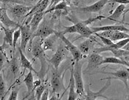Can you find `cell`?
<instances>
[{
	"label": "cell",
	"instance_id": "cell-15",
	"mask_svg": "<svg viewBox=\"0 0 129 100\" xmlns=\"http://www.w3.org/2000/svg\"><path fill=\"white\" fill-rule=\"evenodd\" d=\"M103 57L98 53L92 52L91 53L89 54L88 56V65L86 69L85 70V72L86 71H92L94 69H96L98 66L100 65V62L103 61Z\"/></svg>",
	"mask_w": 129,
	"mask_h": 100
},
{
	"label": "cell",
	"instance_id": "cell-26",
	"mask_svg": "<svg viewBox=\"0 0 129 100\" xmlns=\"http://www.w3.org/2000/svg\"><path fill=\"white\" fill-rule=\"evenodd\" d=\"M6 90V83L3 77V73L1 72L0 73V99H3V97L5 96Z\"/></svg>",
	"mask_w": 129,
	"mask_h": 100
},
{
	"label": "cell",
	"instance_id": "cell-10",
	"mask_svg": "<svg viewBox=\"0 0 129 100\" xmlns=\"http://www.w3.org/2000/svg\"><path fill=\"white\" fill-rule=\"evenodd\" d=\"M20 28L21 30V44H20V48L21 49L24 51V53L26 52V48L28 45V42H30L32 40L33 37V32L31 30L30 26L29 24L24 23L23 25H21Z\"/></svg>",
	"mask_w": 129,
	"mask_h": 100
},
{
	"label": "cell",
	"instance_id": "cell-14",
	"mask_svg": "<svg viewBox=\"0 0 129 100\" xmlns=\"http://www.w3.org/2000/svg\"><path fill=\"white\" fill-rule=\"evenodd\" d=\"M0 21L1 24L4 25L6 28H19L21 26V24L18 22H16L14 20H12L9 17L8 14V9L2 8L0 9Z\"/></svg>",
	"mask_w": 129,
	"mask_h": 100
},
{
	"label": "cell",
	"instance_id": "cell-31",
	"mask_svg": "<svg viewBox=\"0 0 129 100\" xmlns=\"http://www.w3.org/2000/svg\"><path fill=\"white\" fill-rule=\"evenodd\" d=\"M21 30L20 28H18V29H16V31L14 32V35H13V51L16 50L17 42H18L19 39L21 37Z\"/></svg>",
	"mask_w": 129,
	"mask_h": 100
},
{
	"label": "cell",
	"instance_id": "cell-16",
	"mask_svg": "<svg viewBox=\"0 0 129 100\" xmlns=\"http://www.w3.org/2000/svg\"><path fill=\"white\" fill-rule=\"evenodd\" d=\"M45 12H41V13H35L33 15H31L29 16L27 21L25 22V23L28 24V22L30 20V26L31 30L33 32V33H34L39 26L41 22H42V20L44 19V16H45Z\"/></svg>",
	"mask_w": 129,
	"mask_h": 100
},
{
	"label": "cell",
	"instance_id": "cell-41",
	"mask_svg": "<svg viewBox=\"0 0 129 100\" xmlns=\"http://www.w3.org/2000/svg\"><path fill=\"white\" fill-rule=\"evenodd\" d=\"M128 54H129V50H128Z\"/></svg>",
	"mask_w": 129,
	"mask_h": 100
},
{
	"label": "cell",
	"instance_id": "cell-42",
	"mask_svg": "<svg viewBox=\"0 0 129 100\" xmlns=\"http://www.w3.org/2000/svg\"></svg>",
	"mask_w": 129,
	"mask_h": 100
},
{
	"label": "cell",
	"instance_id": "cell-38",
	"mask_svg": "<svg viewBox=\"0 0 129 100\" xmlns=\"http://www.w3.org/2000/svg\"><path fill=\"white\" fill-rule=\"evenodd\" d=\"M128 12H129V8H128V9H126V8H125V10L124 13H123V19H125V14H126L127 13H128Z\"/></svg>",
	"mask_w": 129,
	"mask_h": 100
},
{
	"label": "cell",
	"instance_id": "cell-33",
	"mask_svg": "<svg viewBox=\"0 0 129 100\" xmlns=\"http://www.w3.org/2000/svg\"><path fill=\"white\" fill-rule=\"evenodd\" d=\"M1 3L2 4H7V5H10V4H21V5H24L25 2L23 0H0Z\"/></svg>",
	"mask_w": 129,
	"mask_h": 100
},
{
	"label": "cell",
	"instance_id": "cell-23",
	"mask_svg": "<svg viewBox=\"0 0 129 100\" xmlns=\"http://www.w3.org/2000/svg\"><path fill=\"white\" fill-rule=\"evenodd\" d=\"M125 10V5L119 4V5L117 7V8L113 12V13L111 16H109V17H106V19H108L111 20V21H115L116 22V20L118 19L119 17L123 14Z\"/></svg>",
	"mask_w": 129,
	"mask_h": 100
},
{
	"label": "cell",
	"instance_id": "cell-3",
	"mask_svg": "<svg viewBox=\"0 0 129 100\" xmlns=\"http://www.w3.org/2000/svg\"><path fill=\"white\" fill-rule=\"evenodd\" d=\"M66 70H63V69H55L51 68V79H50V84L52 87V90L53 94H57L64 90V83L63 79L65 75Z\"/></svg>",
	"mask_w": 129,
	"mask_h": 100
},
{
	"label": "cell",
	"instance_id": "cell-29",
	"mask_svg": "<svg viewBox=\"0 0 129 100\" xmlns=\"http://www.w3.org/2000/svg\"><path fill=\"white\" fill-rule=\"evenodd\" d=\"M5 49L0 47V68L1 70H2L4 65H5V62H8L6 53H5Z\"/></svg>",
	"mask_w": 129,
	"mask_h": 100
},
{
	"label": "cell",
	"instance_id": "cell-11",
	"mask_svg": "<svg viewBox=\"0 0 129 100\" xmlns=\"http://www.w3.org/2000/svg\"><path fill=\"white\" fill-rule=\"evenodd\" d=\"M109 2V0H99L89 6L75 8V10L80 13H98L103 10Z\"/></svg>",
	"mask_w": 129,
	"mask_h": 100
},
{
	"label": "cell",
	"instance_id": "cell-27",
	"mask_svg": "<svg viewBox=\"0 0 129 100\" xmlns=\"http://www.w3.org/2000/svg\"><path fill=\"white\" fill-rule=\"evenodd\" d=\"M20 90L19 85L16 84L13 85V87L12 88V90L10 93V96L8 98L9 100H16L18 99V94H19V91Z\"/></svg>",
	"mask_w": 129,
	"mask_h": 100
},
{
	"label": "cell",
	"instance_id": "cell-19",
	"mask_svg": "<svg viewBox=\"0 0 129 100\" xmlns=\"http://www.w3.org/2000/svg\"><path fill=\"white\" fill-rule=\"evenodd\" d=\"M58 39H59V37L58 36V35L56 33H53V34L50 35V36L44 39L43 40V43H42L44 50L45 51L55 50V43H56Z\"/></svg>",
	"mask_w": 129,
	"mask_h": 100
},
{
	"label": "cell",
	"instance_id": "cell-2",
	"mask_svg": "<svg viewBox=\"0 0 129 100\" xmlns=\"http://www.w3.org/2000/svg\"><path fill=\"white\" fill-rule=\"evenodd\" d=\"M73 68V74L75 81V86H76V93L79 95L81 99H83L86 95L85 92V85L83 83L82 78V67L83 65V62L82 60L78 62H72V64Z\"/></svg>",
	"mask_w": 129,
	"mask_h": 100
},
{
	"label": "cell",
	"instance_id": "cell-5",
	"mask_svg": "<svg viewBox=\"0 0 129 100\" xmlns=\"http://www.w3.org/2000/svg\"><path fill=\"white\" fill-rule=\"evenodd\" d=\"M68 52L70 51L67 48L65 45H63V44H60L56 49L55 54L52 56L50 59H47V62L52 65L55 69H58L61 62L67 57Z\"/></svg>",
	"mask_w": 129,
	"mask_h": 100
},
{
	"label": "cell",
	"instance_id": "cell-32",
	"mask_svg": "<svg viewBox=\"0 0 129 100\" xmlns=\"http://www.w3.org/2000/svg\"><path fill=\"white\" fill-rule=\"evenodd\" d=\"M128 42H129V38L119 40V41H118V42H117L116 43L114 42V46H113V47H111V48H117V49H122V48H123L125 45H126Z\"/></svg>",
	"mask_w": 129,
	"mask_h": 100
},
{
	"label": "cell",
	"instance_id": "cell-28",
	"mask_svg": "<svg viewBox=\"0 0 129 100\" xmlns=\"http://www.w3.org/2000/svg\"><path fill=\"white\" fill-rule=\"evenodd\" d=\"M47 86L44 83H41L40 85H39L36 88V94H35V96H36V99L40 100L41 99V97L44 93V91L47 89Z\"/></svg>",
	"mask_w": 129,
	"mask_h": 100
},
{
	"label": "cell",
	"instance_id": "cell-37",
	"mask_svg": "<svg viewBox=\"0 0 129 100\" xmlns=\"http://www.w3.org/2000/svg\"><path fill=\"white\" fill-rule=\"evenodd\" d=\"M122 49L125 50H129V42L127 44V45H125V46L122 48Z\"/></svg>",
	"mask_w": 129,
	"mask_h": 100
},
{
	"label": "cell",
	"instance_id": "cell-1",
	"mask_svg": "<svg viewBox=\"0 0 129 100\" xmlns=\"http://www.w3.org/2000/svg\"><path fill=\"white\" fill-rule=\"evenodd\" d=\"M43 40L44 39H42L41 37L37 36V37H35L30 42V49H31L33 56L38 59L41 62V69L36 75L41 80L45 77L47 73V67H48V65L47 62V56L45 53V50H44L43 46H42Z\"/></svg>",
	"mask_w": 129,
	"mask_h": 100
},
{
	"label": "cell",
	"instance_id": "cell-24",
	"mask_svg": "<svg viewBox=\"0 0 129 100\" xmlns=\"http://www.w3.org/2000/svg\"><path fill=\"white\" fill-rule=\"evenodd\" d=\"M129 38V34L126 33L125 31H121V30H114V33L111 36L110 39L113 41L114 42H118L119 40Z\"/></svg>",
	"mask_w": 129,
	"mask_h": 100
},
{
	"label": "cell",
	"instance_id": "cell-18",
	"mask_svg": "<svg viewBox=\"0 0 129 100\" xmlns=\"http://www.w3.org/2000/svg\"><path fill=\"white\" fill-rule=\"evenodd\" d=\"M91 29L94 32V33L101 32V31H105V30H121V31H125V32H129V28L125 27L123 24L106 25V26H101V27H91Z\"/></svg>",
	"mask_w": 129,
	"mask_h": 100
},
{
	"label": "cell",
	"instance_id": "cell-7",
	"mask_svg": "<svg viewBox=\"0 0 129 100\" xmlns=\"http://www.w3.org/2000/svg\"><path fill=\"white\" fill-rule=\"evenodd\" d=\"M104 74H108L110 76L101 79V80H108V79H118L123 82V84L125 86V88L128 92V82L129 79V70L127 69H121L119 70H116L114 72H100Z\"/></svg>",
	"mask_w": 129,
	"mask_h": 100
},
{
	"label": "cell",
	"instance_id": "cell-21",
	"mask_svg": "<svg viewBox=\"0 0 129 100\" xmlns=\"http://www.w3.org/2000/svg\"><path fill=\"white\" fill-rule=\"evenodd\" d=\"M18 50H19V53L20 55V62H21V67H22L24 70L26 69H28L29 70H31L33 72H34L36 74L38 73V72L35 70L32 65V63L30 62L29 59L26 57V56L24 55V51L21 49V48L19 47L18 48Z\"/></svg>",
	"mask_w": 129,
	"mask_h": 100
},
{
	"label": "cell",
	"instance_id": "cell-40",
	"mask_svg": "<svg viewBox=\"0 0 129 100\" xmlns=\"http://www.w3.org/2000/svg\"><path fill=\"white\" fill-rule=\"evenodd\" d=\"M75 1H76V2H78V1H79V0H75Z\"/></svg>",
	"mask_w": 129,
	"mask_h": 100
},
{
	"label": "cell",
	"instance_id": "cell-39",
	"mask_svg": "<svg viewBox=\"0 0 129 100\" xmlns=\"http://www.w3.org/2000/svg\"><path fill=\"white\" fill-rule=\"evenodd\" d=\"M117 22H120L123 25H128L129 26V23H127V22H122V21H117Z\"/></svg>",
	"mask_w": 129,
	"mask_h": 100
},
{
	"label": "cell",
	"instance_id": "cell-8",
	"mask_svg": "<svg viewBox=\"0 0 129 100\" xmlns=\"http://www.w3.org/2000/svg\"><path fill=\"white\" fill-rule=\"evenodd\" d=\"M33 6H27L21 4H15L14 5L10 7L8 11L12 15L14 19L20 20L24 19L27 14L32 10Z\"/></svg>",
	"mask_w": 129,
	"mask_h": 100
},
{
	"label": "cell",
	"instance_id": "cell-34",
	"mask_svg": "<svg viewBox=\"0 0 129 100\" xmlns=\"http://www.w3.org/2000/svg\"><path fill=\"white\" fill-rule=\"evenodd\" d=\"M49 94H50V91H49V89L47 88V89L44 91L41 97V100H47L49 99Z\"/></svg>",
	"mask_w": 129,
	"mask_h": 100
},
{
	"label": "cell",
	"instance_id": "cell-30",
	"mask_svg": "<svg viewBox=\"0 0 129 100\" xmlns=\"http://www.w3.org/2000/svg\"><path fill=\"white\" fill-rule=\"evenodd\" d=\"M94 34L95 36H98V37H99L100 39H101V41H102L103 44L105 46H109V47H113V46H114V42L113 41H111L110 39L106 38V37L102 36H100L98 33H94Z\"/></svg>",
	"mask_w": 129,
	"mask_h": 100
},
{
	"label": "cell",
	"instance_id": "cell-4",
	"mask_svg": "<svg viewBox=\"0 0 129 100\" xmlns=\"http://www.w3.org/2000/svg\"><path fill=\"white\" fill-rule=\"evenodd\" d=\"M52 20H47L46 18H44V19L42 20V22H41V24L39 25L37 30L33 34L32 40L35 37H37V36L41 37L42 39H44L47 37L50 36V35L55 33L56 31L54 30L53 28H52L53 25H52Z\"/></svg>",
	"mask_w": 129,
	"mask_h": 100
},
{
	"label": "cell",
	"instance_id": "cell-20",
	"mask_svg": "<svg viewBox=\"0 0 129 100\" xmlns=\"http://www.w3.org/2000/svg\"><path fill=\"white\" fill-rule=\"evenodd\" d=\"M75 81L74 78V74H73V68L72 65L71 67V74H70V79L69 86L67 87V89H69V96H68V99L69 100H75L77 99V93L75 92Z\"/></svg>",
	"mask_w": 129,
	"mask_h": 100
},
{
	"label": "cell",
	"instance_id": "cell-17",
	"mask_svg": "<svg viewBox=\"0 0 129 100\" xmlns=\"http://www.w3.org/2000/svg\"><path fill=\"white\" fill-rule=\"evenodd\" d=\"M96 43L99 44L98 42H97L96 40L94 39L93 37L91 36L90 38H88L87 39L80 42L78 47L80 50V52L83 53V55H88L90 54V52L92 51L94 48V47Z\"/></svg>",
	"mask_w": 129,
	"mask_h": 100
},
{
	"label": "cell",
	"instance_id": "cell-13",
	"mask_svg": "<svg viewBox=\"0 0 129 100\" xmlns=\"http://www.w3.org/2000/svg\"><path fill=\"white\" fill-rule=\"evenodd\" d=\"M1 29L4 30L5 33V36L3 39V42L1 45L0 47L7 49L8 47H13V35H14V32L16 31V28H6L4 25H1Z\"/></svg>",
	"mask_w": 129,
	"mask_h": 100
},
{
	"label": "cell",
	"instance_id": "cell-6",
	"mask_svg": "<svg viewBox=\"0 0 129 100\" xmlns=\"http://www.w3.org/2000/svg\"><path fill=\"white\" fill-rule=\"evenodd\" d=\"M55 33H56L58 35V36L59 37L60 39H61V41L63 42V44L66 45L67 48L69 50L70 53L72 54V56L73 57V60L75 62H78V61L82 60L83 57V55L80 52L78 47H77L76 45H73V43L72 42H70L67 38H66L65 36L63 34H62L60 31L59 32L56 31Z\"/></svg>",
	"mask_w": 129,
	"mask_h": 100
},
{
	"label": "cell",
	"instance_id": "cell-9",
	"mask_svg": "<svg viewBox=\"0 0 129 100\" xmlns=\"http://www.w3.org/2000/svg\"><path fill=\"white\" fill-rule=\"evenodd\" d=\"M111 85V79H108V82L106 83V85L99 90L97 92L92 91L91 90L89 87V85H85V92H86V95L84 96V98L83 99L85 100H96L99 97H103L105 98L106 99H109L107 96H106L104 95V93L106 92V90H107Z\"/></svg>",
	"mask_w": 129,
	"mask_h": 100
},
{
	"label": "cell",
	"instance_id": "cell-25",
	"mask_svg": "<svg viewBox=\"0 0 129 100\" xmlns=\"http://www.w3.org/2000/svg\"><path fill=\"white\" fill-rule=\"evenodd\" d=\"M67 9V2L66 1H61L60 2H59L58 4H57L56 5L53 6V7H51L49 10H46L45 11V13H48L50 12H52L54 10H66Z\"/></svg>",
	"mask_w": 129,
	"mask_h": 100
},
{
	"label": "cell",
	"instance_id": "cell-22",
	"mask_svg": "<svg viewBox=\"0 0 129 100\" xmlns=\"http://www.w3.org/2000/svg\"><path fill=\"white\" fill-rule=\"evenodd\" d=\"M9 65H10V72L13 73L14 78H16V76L19 73L20 66H21V62H20V60L18 58L17 53L13 54V56H12V59L9 62Z\"/></svg>",
	"mask_w": 129,
	"mask_h": 100
},
{
	"label": "cell",
	"instance_id": "cell-35",
	"mask_svg": "<svg viewBox=\"0 0 129 100\" xmlns=\"http://www.w3.org/2000/svg\"><path fill=\"white\" fill-rule=\"evenodd\" d=\"M112 2H116L122 5H128L129 4V0H111Z\"/></svg>",
	"mask_w": 129,
	"mask_h": 100
},
{
	"label": "cell",
	"instance_id": "cell-12",
	"mask_svg": "<svg viewBox=\"0 0 129 100\" xmlns=\"http://www.w3.org/2000/svg\"><path fill=\"white\" fill-rule=\"evenodd\" d=\"M34 82H34V76L33 74V71L30 70L24 79V83L25 84L27 88V95L25 96L24 99H36V96L34 94V90H35Z\"/></svg>",
	"mask_w": 129,
	"mask_h": 100
},
{
	"label": "cell",
	"instance_id": "cell-36",
	"mask_svg": "<svg viewBox=\"0 0 129 100\" xmlns=\"http://www.w3.org/2000/svg\"><path fill=\"white\" fill-rule=\"evenodd\" d=\"M62 0H50V6H55L57 4H58V2H60Z\"/></svg>",
	"mask_w": 129,
	"mask_h": 100
}]
</instances>
